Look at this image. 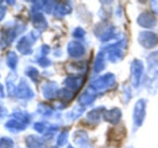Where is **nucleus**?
<instances>
[{"label":"nucleus","mask_w":158,"mask_h":148,"mask_svg":"<svg viewBox=\"0 0 158 148\" xmlns=\"http://www.w3.org/2000/svg\"><path fill=\"white\" fill-rule=\"evenodd\" d=\"M138 23L143 27L152 28L157 24V19L152 14L149 12H143L139 17Z\"/></svg>","instance_id":"obj_5"},{"label":"nucleus","mask_w":158,"mask_h":148,"mask_svg":"<svg viewBox=\"0 0 158 148\" xmlns=\"http://www.w3.org/2000/svg\"><path fill=\"white\" fill-rule=\"evenodd\" d=\"M71 9L69 8V6H58L56 7V12L57 13H60V15H65L66 13H69V12H70Z\"/></svg>","instance_id":"obj_17"},{"label":"nucleus","mask_w":158,"mask_h":148,"mask_svg":"<svg viewBox=\"0 0 158 148\" xmlns=\"http://www.w3.org/2000/svg\"><path fill=\"white\" fill-rule=\"evenodd\" d=\"M6 113V110L2 107V106H0V117L4 115L5 113Z\"/></svg>","instance_id":"obj_25"},{"label":"nucleus","mask_w":158,"mask_h":148,"mask_svg":"<svg viewBox=\"0 0 158 148\" xmlns=\"http://www.w3.org/2000/svg\"><path fill=\"white\" fill-rule=\"evenodd\" d=\"M83 80L84 79L82 76H72L66 79L65 83L69 89H73V90H77L83 84Z\"/></svg>","instance_id":"obj_9"},{"label":"nucleus","mask_w":158,"mask_h":148,"mask_svg":"<svg viewBox=\"0 0 158 148\" xmlns=\"http://www.w3.org/2000/svg\"><path fill=\"white\" fill-rule=\"evenodd\" d=\"M16 95L19 98H31L33 97V92L28 86L25 80H22L17 88Z\"/></svg>","instance_id":"obj_7"},{"label":"nucleus","mask_w":158,"mask_h":148,"mask_svg":"<svg viewBox=\"0 0 158 148\" xmlns=\"http://www.w3.org/2000/svg\"><path fill=\"white\" fill-rule=\"evenodd\" d=\"M56 92V86L54 83H48L43 86V94L46 98H52Z\"/></svg>","instance_id":"obj_12"},{"label":"nucleus","mask_w":158,"mask_h":148,"mask_svg":"<svg viewBox=\"0 0 158 148\" xmlns=\"http://www.w3.org/2000/svg\"><path fill=\"white\" fill-rule=\"evenodd\" d=\"M6 127L8 129L17 130H23L25 129L26 126L25 124L22 123L21 122L18 121L16 120H10L6 123Z\"/></svg>","instance_id":"obj_14"},{"label":"nucleus","mask_w":158,"mask_h":148,"mask_svg":"<svg viewBox=\"0 0 158 148\" xmlns=\"http://www.w3.org/2000/svg\"><path fill=\"white\" fill-rule=\"evenodd\" d=\"M17 49H19L20 52L23 54H29L31 53V47H30V40L26 36L23 37L19 42L17 45Z\"/></svg>","instance_id":"obj_10"},{"label":"nucleus","mask_w":158,"mask_h":148,"mask_svg":"<svg viewBox=\"0 0 158 148\" xmlns=\"http://www.w3.org/2000/svg\"><path fill=\"white\" fill-rule=\"evenodd\" d=\"M121 117V113L119 109H114L105 113L104 117L107 121L112 123H117Z\"/></svg>","instance_id":"obj_11"},{"label":"nucleus","mask_w":158,"mask_h":148,"mask_svg":"<svg viewBox=\"0 0 158 148\" xmlns=\"http://www.w3.org/2000/svg\"><path fill=\"white\" fill-rule=\"evenodd\" d=\"M6 61H7V65L11 69H15L16 67L17 62H18V57L16 54L14 52H9L7 55Z\"/></svg>","instance_id":"obj_15"},{"label":"nucleus","mask_w":158,"mask_h":148,"mask_svg":"<svg viewBox=\"0 0 158 148\" xmlns=\"http://www.w3.org/2000/svg\"><path fill=\"white\" fill-rule=\"evenodd\" d=\"M143 66L142 62L136 60L133 63L132 66H131V72H132V83L134 86H138L142 72H143Z\"/></svg>","instance_id":"obj_4"},{"label":"nucleus","mask_w":158,"mask_h":148,"mask_svg":"<svg viewBox=\"0 0 158 148\" xmlns=\"http://www.w3.org/2000/svg\"><path fill=\"white\" fill-rule=\"evenodd\" d=\"M95 97L96 95L94 92H92V91H90V92L86 91V92H85L81 96V97H80V102L83 105L89 104V103H92V102L94 101Z\"/></svg>","instance_id":"obj_13"},{"label":"nucleus","mask_w":158,"mask_h":148,"mask_svg":"<svg viewBox=\"0 0 158 148\" xmlns=\"http://www.w3.org/2000/svg\"><path fill=\"white\" fill-rule=\"evenodd\" d=\"M146 101L144 100H140L136 104L134 108V124L140 126L142 124L146 114Z\"/></svg>","instance_id":"obj_2"},{"label":"nucleus","mask_w":158,"mask_h":148,"mask_svg":"<svg viewBox=\"0 0 158 148\" xmlns=\"http://www.w3.org/2000/svg\"><path fill=\"white\" fill-rule=\"evenodd\" d=\"M27 75L29 76L32 80H33L34 81H36L35 80H37V77H38V71L35 69H33V68H30V69H29V70L27 71Z\"/></svg>","instance_id":"obj_19"},{"label":"nucleus","mask_w":158,"mask_h":148,"mask_svg":"<svg viewBox=\"0 0 158 148\" xmlns=\"http://www.w3.org/2000/svg\"><path fill=\"white\" fill-rule=\"evenodd\" d=\"M151 8L155 13L158 14V1L151 2Z\"/></svg>","instance_id":"obj_21"},{"label":"nucleus","mask_w":158,"mask_h":148,"mask_svg":"<svg viewBox=\"0 0 158 148\" xmlns=\"http://www.w3.org/2000/svg\"><path fill=\"white\" fill-rule=\"evenodd\" d=\"M148 72L151 76H155L158 73V51L150 54L148 58Z\"/></svg>","instance_id":"obj_6"},{"label":"nucleus","mask_w":158,"mask_h":148,"mask_svg":"<svg viewBox=\"0 0 158 148\" xmlns=\"http://www.w3.org/2000/svg\"><path fill=\"white\" fill-rule=\"evenodd\" d=\"M84 31L82 29H80V28H78V29H77L75 30V32H74V35H75L77 38H80V37H83V35H84Z\"/></svg>","instance_id":"obj_20"},{"label":"nucleus","mask_w":158,"mask_h":148,"mask_svg":"<svg viewBox=\"0 0 158 148\" xmlns=\"http://www.w3.org/2000/svg\"><path fill=\"white\" fill-rule=\"evenodd\" d=\"M104 57H103L102 52H100L97 56V60H96L95 63V71L96 72H100V71L103 70L104 68Z\"/></svg>","instance_id":"obj_16"},{"label":"nucleus","mask_w":158,"mask_h":148,"mask_svg":"<svg viewBox=\"0 0 158 148\" xmlns=\"http://www.w3.org/2000/svg\"><path fill=\"white\" fill-rule=\"evenodd\" d=\"M100 115V109H97L93 110L92 112L88 113V118L91 119V120H99Z\"/></svg>","instance_id":"obj_18"},{"label":"nucleus","mask_w":158,"mask_h":148,"mask_svg":"<svg viewBox=\"0 0 158 148\" xmlns=\"http://www.w3.org/2000/svg\"><path fill=\"white\" fill-rule=\"evenodd\" d=\"M68 52L71 56L79 57L81 56L84 53L85 50L83 45L77 42H73V43H69L68 46Z\"/></svg>","instance_id":"obj_8"},{"label":"nucleus","mask_w":158,"mask_h":148,"mask_svg":"<svg viewBox=\"0 0 158 148\" xmlns=\"http://www.w3.org/2000/svg\"><path fill=\"white\" fill-rule=\"evenodd\" d=\"M5 14H6V8L4 6H0V21L4 18Z\"/></svg>","instance_id":"obj_23"},{"label":"nucleus","mask_w":158,"mask_h":148,"mask_svg":"<svg viewBox=\"0 0 158 148\" xmlns=\"http://www.w3.org/2000/svg\"><path fill=\"white\" fill-rule=\"evenodd\" d=\"M49 60H47L46 58H42L41 60H39V63L42 66H49Z\"/></svg>","instance_id":"obj_22"},{"label":"nucleus","mask_w":158,"mask_h":148,"mask_svg":"<svg viewBox=\"0 0 158 148\" xmlns=\"http://www.w3.org/2000/svg\"><path fill=\"white\" fill-rule=\"evenodd\" d=\"M5 97L4 89H3V86L0 83V98H3Z\"/></svg>","instance_id":"obj_24"},{"label":"nucleus","mask_w":158,"mask_h":148,"mask_svg":"<svg viewBox=\"0 0 158 148\" xmlns=\"http://www.w3.org/2000/svg\"><path fill=\"white\" fill-rule=\"evenodd\" d=\"M115 83L114 76L111 73H107L106 75L100 76L97 80H94L92 83L93 89L96 90H101L106 88L110 87Z\"/></svg>","instance_id":"obj_1"},{"label":"nucleus","mask_w":158,"mask_h":148,"mask_svg":"<svg viewBox=\"0 0 158 148\" xmlns=\"http://www.w3.org/2000/svg\"><path fill=\"white\" fill-rule=\"evenodd\" d=\"M139 41L146 48H153L158 44V36L152 32H143L140 34Z\"/></svg>","instance_id":"obj_3"}]
</instances>
